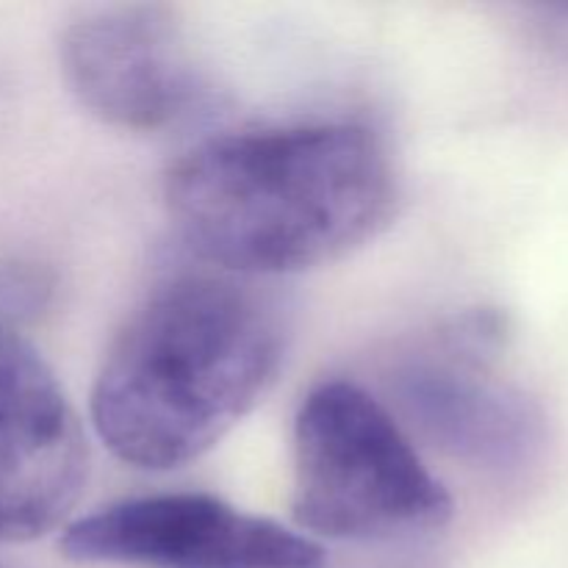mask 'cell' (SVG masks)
<instances>
[{
  "mask_svg": "<svg viewBox=\"0 0 568 568\" xmlns=\"http://www.w3.org/2000/svg\"><path fill=\"white\" fill-rule=\"evenodd\" d=\"M183 242L233 275H292L381 236L399 205L386 142L358 122L211 136L164 178Z\"/></svg>",
  "mask_w": 568,
  "mask_h": 568,
  "instance_id": "cell-1",
  "label": "cell"
},
{
  "mask_svg": "<svg viewBox=\"0 0 568 568\" xmlns=\"http://www.w3.org/2000/svg\"><path fill=\"white\" fill-rule=\"evenodd\" d=\"M283 353L275 300L227 275L172 277L111 338L89 399L92 425L122 464L181 469L261 403Z\"/></svg>",
  "mask_w": 568,
  "mask_h": 568,
  "instance_id": "cell-2",
  "label": "cell"
},
{
  "mask_svg": "<svg viewBox=\"0 0 568 568\" xmlns=\"http://www.w3.org/2000/svg\"><path fill=\"white\" fill-rule=\"evenodd\" d=\"M292 516L333 541H394L436 532L453 497L392 410L349 381H325L294 416Z\"/></svg>",
  "mask_w": 568,
  "mask_h": 568,
  "instance_id": "cell-3",
  "label": "cell"
},
{
  "mask_svg": "<svg viewBox=\"0 0 568 568\" xmlns=\"http://www.w3.org/2000/svg\"><path fill=\"white\" fill-rule=\"evenodd\" d=\"M67 560L128 568H327L325 549L211 494L122 499L64 527Z\"/></svg>",
  "mask_w": 568,
  "mask_h": 568,
  "instance_id": "cell-4",
  "label": "cell"
},
{
  "mask_svg": "<svg viewBox=\"0 0 568 568\" xmlns=\"http://www.w3.org/2000/svg\"><path fill=\"white\" fill-rule=\"evenodd\" d=\"M503 336L497 314L466 316L447 353L399 366L394 397L436 447L480 469L519 471L547 447V416L530 394L488 375Z\"/></svg>",
  "mask_w": 568,
  "mask_h": 568,
  "instance_id": "cell-5",
  "label": "cell"
},
{
  "mask_svg": "<svg viewBox=\"0 0 568 568\" xmlns=\"http://www.w3.org/2000/svg\"><path fill=\"white\" fill-rule=\"evenodd\" d=\"M78 103L122 131H164L209 100L181 26L161 6H109L78 17L59 42Z\"/></svg>",
  "mask_w": 568,
  "mask_h": 568,
  "instance_id": "cell-6",
  "label": "cell"
},
{
  "mask_svg": "<svg viewBox=\"0 0 568 568\" xmlns=\"http://www.w3.org/2000/svg\"><path fill=\"white\" fill-rule=\"evenodd\" d=\"M89 447L48 361L0 325V544L33 541L78 505Z\"/></svg>",
  "mask_w": 568,
  "mask_h": 568,
  "instance_id": "cell-7",
  "label": "cell"
},
{
  "mask_svg": "<svg viewBox=\"0 0 568 568\" xmlns=\"http://www.w3.org/2000/svg\"><path fill=\"white\" fill-rule=\"evenodd\" d=\"M55 281L50 270L33 261H9L0 266V325L20 331V325L44 314L53 300Z\"/></svg>",
  "mask_w": 568,
  "mask_h": 568,
  "instance_id": "cell-8",
  "label": "cell"
},
{
  "mask_svg": "<svg viewBox=\"0 0 568 568\" xmlns=\"http://www.w3.org/2000/svg\"><path fill=\"white\" fill-rule=\"evenodd\" d=\"M538 33L558 55L568 59V6H544L536 9Z\"/></svg>",
  "mask_w": 568,
  "mask_h": 568,
  "instance_id": "cell-9",
  "label": "cell"
},
{
  "mask_svg": "<svg viewBox=\"0 0 568 568\" xmlns=\"http://www.w3.org/2000/svg\"><path fill=\"white\" fill-rule=\"evenodd\" d=\"M0 568H6V566H0Z\"/></svg>",
  "mask_w": 568,
  "mask_h": 568,
  "instance_id": "cell-10",
  "label": "cell"
}]
</instances>
